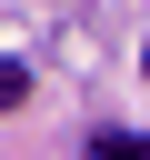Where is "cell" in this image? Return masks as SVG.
I'll list each match as a JSON object with an SVG mask.
<instances>
[{"instance_id":"obj_1","label":"cell","mask_w":150,"mask_h":160,"mask_svg":"<svg viewBox=\"0 0 150 160\" xmlns=\"http://www.w3.org/2000/svg\"><path fill=\"white\" fill-rule=\"evenodd\" d=\"M80 160H150V130H90Z\"/></svg>"},{"instance_id":"obj_2","label":"cell","mask_w":150,"mask_h":160,"mask_svg":"<svg viewBox=\"0 0 150 160\" xmlns=\"http://www.w3.org/2000/svg\"><path fill=\"white\" fill-rule=\"evenodd\" d=\"M30 100V60H0V110H20Z\"/></svg>"},{"instance_id":"obj_3","label":"cell","mask_w":150,"mask_h":160,"mask_svg":"<svg viewBox=\"0 0 150 160\" xmlns=\"http://www.w3.org/2000/svg\"><path fill=\"white\" fill-rule=\"evenodd\" d=\"M140 70H150V50H140Z\"/></svg>"}]
</instances>
